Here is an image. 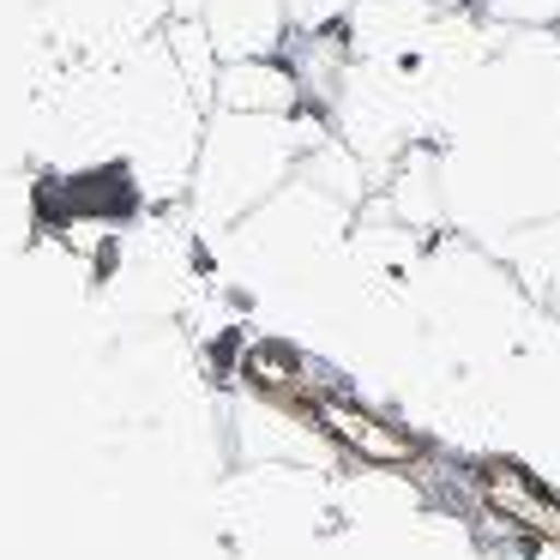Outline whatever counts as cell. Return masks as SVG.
Returning <instances> with one entry per match:
<instances>
[{
  "label": "cell",
  "mask_w": 560,
  "mask_h": 560,
  "mask_svg": "<svg viewBox=\"0 0 560 560\" xmlns=\"http://www.w3.org/2000/svg\"><path fill=\"white\" fill-rule=\"evenodd\" d=\"M302 127L290 115H247V109H223V121L206 133L199 145V170H194V199L206 223H235L242 211L266 206L283 187L295 151H302Z\"/></svg>",
  "instance_id": "obj_1"
},
{
  "label": "cell",
  "mask_w": 560,
  "mask_h": 560,
  "mask_svg": "<svg viewBox=\"0 0 560 560\" xmlns=\"http://www.w3.org/2000/svg\"><path fill=\"white\" fill-rule=\"evenodd\" d=\"M283 0H206V37L223 61H259L283 37Z\"/></svg>",
  "instance_id": "obj_2"
},
{
  "label": "cell",
  "mask_w": 560,
  "mask_h": 560,
  "mask_svg": "<svg viewBox=\"0 0 560 560\" xmlns=\"http://www.w3.org/2000/svg\"><path fill=\"white\" fill-rule=\"evenodd\" d=\"M314 422L368 464H410L416 458V440L404 434V428H392L386 416L362 410V404H350V398H314Z\"/></svg>",
  "instance_id": "obj_3"
},
{
  "label": "cell",
  "mask_w": 560,
  "mask_h": 560,
  "mask_svg": "<svg viewBox=\"0 0 560 560\" xmlns=\"http://www.w3.org/2000/svg\"><path fill=\"white\" fill-rule=\"evenodd\" d=\"M482 494L500 518H512L518 530H530V536H542V542L560 548V494H548L542 482H530V476L512 470V464H494V470L482 476Z\"/></svg>",
  "instance_id": "obj_4"
},
{
  "label": "cell",
  "mask_w": 560,
  "mask_h": 560,
  "mask_svg": "<svg viewBox=\"0 0 560 560\" xmlns=\"http://www.w3.org/2000/svg\"><path fill=\"white\" fill-rule=\"evenodd\" d=\"M218 97H223V109L290 115V109H295V97H302V85H295V73L271 67V55H259V61H223V73H218Z\"/></svg>",
  "instance_id": "obj_5"
},
{
  "label": "cell",
  "mask_w": 560,
  "mask_h": 560,
  "mask_svg": "<svg viewBox=\"0 0 560 560\" xmlns=\"http://www.w3.org/2000/svg\"><path fill=\"white\" fill-rule=\"evenodd\" d=\"M350 0H283V13H290V25L295 31H319V25H331V19L343 13Z\"/></svg>",
  "instance_id": "obj_6"
}]
</instances>
